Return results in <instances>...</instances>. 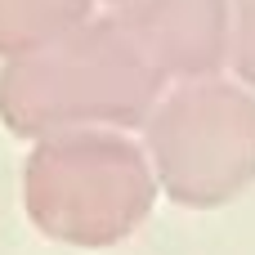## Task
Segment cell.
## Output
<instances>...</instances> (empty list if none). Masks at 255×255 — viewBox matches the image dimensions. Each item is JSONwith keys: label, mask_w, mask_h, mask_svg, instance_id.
Listing matches in <instances>:
<instances>
[{"label": "cell", "mask_w": 255, "mask_h": 255, "mask_svg": "<svg viewBox=\"0 0 255 255\" xmlns=\"http://www.w3.org/2000/svg\"><path fill=\"white\" fill-rule=\"evenodd\" d=\"M54 0H0V49H22L49 22Z\"/></svg>", "instance_id": "obj_3"}, {"label": "cell", "mask_w": 255, "mask_h": 255, "mask_svg": "<svg viewBox=\"0 0 255 255\" xmlns=\"http://www.w3.org/2000/svg\"><path fill=\"white\" fill-rule=\"evenodd\" d=\"M211 108L179 99L157 126V170L175 202L215 206L255 179V108L211 94Z\"/></svg>", "instance_id": "obj_2"}, {"label": "cell", "mask_w": 255, "mask_h": 255, "mask_svg": "<svg viewBox=\"0 0 255 255\" xmlns=\"http://www.w3.org/2000/svg\"><path fill=\"white\" fill-rule=\"evenodd\" d=\"M152 206V175L121 139H54L27 166V211L40 233L72 247H108L134 233Z\"/></svg>", "instance_id": "obj_1"}]
</instances>
